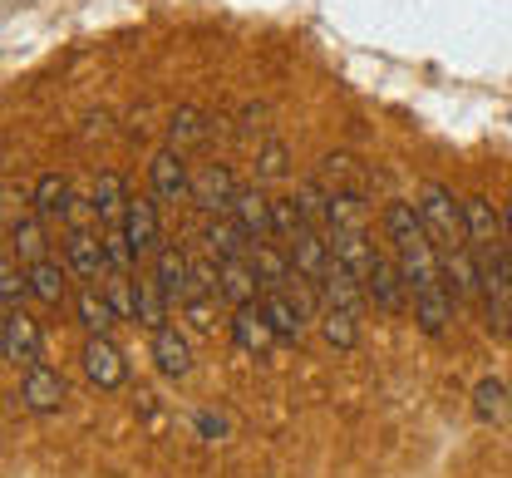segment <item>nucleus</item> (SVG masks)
Returning a JSON list of instances; mask_svg holds the SVG:
<instances>
[{
  "mask_svg": "<svg viewBox=\"0 0 512 478\" xmlns=\"http://www.w3.org/2000/svg\"><path fill=\"white\" fill-rule=\"evenodd\" d=\"M384 237H389V247H394V267L404 276L409 311H414L419 331L439 341L448 331V321H453V306H458V301H453V291H448L439 252H434V242H429V232H424L419 207H409V203L384 207Z\"/></svg>",
  "mask_w": 512,
  "mask_h": 478,
  "instance_id": "nucleus-1",
  "label": "nucleus"
},
{
  "mask_svg": "<svg viewBox=\"0 0 512 478\" xmlns=\"http://www.w3.org/2000/svg\"><path fill=\"white\" fill-rule=\"evenodd\" d=\"M64 267H69V276H79V281H104V276H109L104 232H94V227L74 222V227L64 232Z\"/></svg>",
  "mask_w": 512,
  "mask_h": 478,
  "instance_id": "nucleus-2",
  "label": "nucleus"
},
{
  "mask_svg": "<svg viewBox=\"0 0 512 478\" xmlns=\"http://www.w3.org/2000/svg\"><path fill=\"white\" fill-rule=\"evenodd\" d=\"M148 178H153V198L163 207L192 203V173H188V158L178 148H158L153 163H148Z\"/></svg>",
  "mask_w": 512,
  "mask_h": 478,
  "instance_id": "nucleus-3",
  "label": "nucleus"
},
{
  "mask_svg": "<svg viewBox=\"0 0 512 478\" xmlns=\"http://www.w3.org/2000/svg\"><path fill=\"white\" fill-rule=\"evenodd\" d=\"M79 365H84V380H89L94 390H124L128 360L109 336H89V341H84V355H79Z\"/></svg>",
  "mask_w": 512,
  "mask_h": 478,
  "instance_id": "nucleus-4",
  "label": "nucleus"
},
{
  "mask_svg": "<svg viewBox=\"0 0 512 478\" xmlns=\"http://www.w3.org/2000/svg\"><path fill=\"white\" fill-rule=\"evenodd\" d=\"M237 193H242V188H237V178H232L227 163H207V168L192 173V203L202 207V217H222V212H232Z\"/></svg>",
  "mask_w": 512,
  "mask_h": 478,
  "instance_id": "nucleus-5",
  "label": "nucleus"
},
{
  "mask_svg": "<svg viewBox=\"0 0 512 478\" xmlns=\"http://www.w3.org/2000/svg\"><path fill=\"white\" fill-rule=\"evenodd\" d=\"M286 252H291L296 276H301L306 286H316V296H320V276L330 272V242H325V232H320L316 222H306V227L286 242Z\"/></svg>",
  "mask_w": 512,
  "mask_h": 478,
  "instance_id": "nucleus-6",
  "label": "nucleus"
},
{
  "mask_svg": "<svg viewBox=\"0 0 512 478\" xmlns=\"http://www.w3.org/2000/svg\"><path fill=\"white\" fill-rule=\"evenodd\" d=\"M365 296L380 306L384 316H404L409 311V291H404V276L394 267V257H384L375 247V262H370V276H365Z\"/></svg>",
  "mask_w": 512,
  "mask_h": 478,
  "instance_id": "nucleus-7",
  "label": "nucleus"
},
{
  "mask_svg": "<svg viewBox=\"0 0 512 478\" xmlns=\"http://www.w3.org/2000/svg\"><path fill=\"white\" fill-rule=\"evenodd\" d=\"M40 355H45V336H40L35 316H25V311L5 316V326H0V360H10V365H40Z\"/></svg>",
  "mask_w": 512,
  "mask_h": 478,
  "instance_id": "nucleus-8",
  "label": "nucleus"
},
{
  "mask_svg": "<svg viewBox=\"0 0 512 478\" xmlns=\"http://www.w3.org/2000/svg\"><path fill=\"white\" fill-rule=\"evenodd\" d=\"M124 237L133 257H153L163 247V222H158V198H128L124 212Z\"/></svg>",
  "mask_w": 512,
  "mask_h": 478,
  "instance_id": "nucleus-9",
  "label": "nucleus"
},
{
  "mask_svg": "<svg viewBox=\"0 0 512 478\" xmlns=\"http://www.w3.org/2000/svg\"><path fill=\"white\" fill-rule=\"evenodd\" d=\"M153 281L163 286V296H168V306H183L192 291V262L188 252L178 247V242H163L158 252H153Z\"/></svg>",
  "mask_w": 512,
  "mask_h": 478,
  "instance_id": "nucleus-10",
  "label": "nucleus"
},
{
  "mask_svg": "<svg viewBox=\"0 0 512 478\" xmlns=\"http://www.w3.org/2000/svg\"><path fill=\"white\" fill-rule=\"evenodd\" d=\"M365 301H370V296H365V281L330 257V272L320 276V306H330V311H350V316H365Z\"/></svg>",
  "mask_w": 512,
  "mask_h": 478,
  "instance_id": "nucleus-11",
  "label": "nucleus"
},
{
  "mask_svg": "<svg viewBox=\"0 0 512 478\" xmlns=\"http://www.w3.org/2000/svg\"><path fill=\"white\" fill-rule=\"evenodd\" d=\"M20 400H25V410L55 414V410H64V400H69V385H64L60 370L30 365V375H25V385H20Z\"/></svg>",
  "mask_w": 512,
  "mask_h": 478,
  "instance_id": "nucleus-12",
  "label": "nucleus"
},
{
  "mask_svg": "<svg viewBox=\"0 0 512 478\" xmlns=\"http://www.w3.org/2000/svg\"><path fill=\"white\" fill-rule=\"evenodd\" d=\"M232 341H237V350H242V355H271V345L281 341V336L271 331V321H266L261 301L237 306V316H232Z\"/></svg>",
  "mask_w": 512,
  "mask_h": 478,
  "instance_id": "nucleus-13",
  "label": "nucleus"
},
{
  "mask_svg": "<svg viewBox=\"0 0 512 478\" xmlns=\"http://www.w3.org/2000/svg\"><path fill=\"white\" fill-rule=\"evenodd\" d=\"M217 134H222V119L217 114H202V109H178L168 119V148H178V153L202 148V143H212Z\"/></svg>",
  "mask_w": 512,
  "mask_h": 478,
  "instance_id": "nucleus-14",
  "label": "nucleus"
},
{
  "mask_svg": "<svg viewBox=\"0 0 512 478\" xmlns=\"http://www.w3.org/2000/svg\"><path fill=\"white\" fill-rule=\"evenodd\" d=\"M202 242H207V252H212L217 262H232V257H247V252H252V237L242 232V222H237L232 212L207 217V222H202Z\"/></svg>",
  "mask_w": 512,
  "mask_h": 478,
  "instance_id": "nucleus-15",
  "label": "nucleus"
},
{
  "mask_svg": "<svg viewBox=\"0 0 512 478\" xmlns=\"http://www.w3.org/2000/svg\"><path fill=\"white\" fill-rule=\"evenodd\" d=\"M232 217L242 222V232L256 242H276V222H271V198L261 193V188H242L237 193V203H232Z\"/></svg>",
  "mask_w": 512,
  "mask_h": 478,
  "instance_id": "nucleus-16",
  "label": "nucleus"
},
{
  "mask_svg": "<svg viewBox=\"0 0 512 478\" xmlns=\"http://www.w3.org/2000/svg\"><path fill=\"white\" fill-rule=\"evenodd\" d=\"M89 212H94L104 227H124L128 183L119 173H99V178H94V188H89Z\"/></svg>",
  "mask_w": 512,
  "mask_h": 478,
  "instance_id": "nucleus-17",
  "label": "nucleus"
},
{
  "mask_svg": "<svg viewBox=\"0 0 512 478\" xmlns=\"http://www.w3.org/2000/svg\"><path fill=\"white\" fill-rule=\"evenodd\" d=\"M217 291H222V301H232V306H247V301L261 296L252 252H247V257H232V262H217Z\"/></svg>",
  "mask_w": 512,
  "mask_h": 478,
  "instance_id": "nucleus-18",
  "label": "nucleus"
},
{
  "mask_svg": "<svg viewBox=\"0 0 512 478\" xmlns=\"http://www.w3.org/2000/svg\"><path fill=\"white\" fill-rule=\"evenodd\" d=\"M30 207H35V217H40V222H69V217H74L69 183H64L60 173H45V178L35 183V193H30Z\"/></svg>",
  "mask_w": 512,
  "mask_h": 478,
  "instance_id": "nucleus-19",
  "label": "nucleus"
},
{
  "mask_svg": "<svg viewBox=\"0 0 512 478\" xmlns=\"http://www.w3.org/2000/svg\"><path fill=\"white\" fill-rule=\"evenodd\" d=\"M153 365H158V375H168V380H183L192 370V350L183 341V331H173V326H163V331H153Z\"/></svg>",
  "mask_w": 512,
  "mask_h": 478,
  "instance_id": "nucleus-20",
  "label": "nucleus"
},
{
  "mask_svg": "<svg viewBox=\"0 0 512 478\" xmlns=\"http://www.w3.org/2000/svg\"><path fill=\"white\" fill-rule=\"evenodd\" d=\"M133 321L148 326V331H163L168 326V296L153 276H133Z\"/></svg>",
  "mask_w": 512,
  "mask_h": 478,
  "instance_id": "nucleus-21",
  "label": "nucleus"
},
{
  "mask_svg": "<svg viewBox=\"0 0 512 478\" xmlns=\"http://www.w3.org/2000/svg\"><path fill=\"white\" fill-rule=\"evenodd\" d=\"M74 311H79V326H84L89 336H109V326L119 321V311L109 306V296H104L94 281H84V291L74 296Z\"/></svg>",
  "mask_w": 512,
  "mask_h": 478,
  "instance_id": "nucleus-22",
  "label": "nucleus"
},
{
  "mask_svg": "<svg viewBox=\"0 0 512 478\" xmlns=\"http://www.w3.org/2000/svg\"><path fill=\"white\" fill-rule=\"evenodd\" d=\"M25 272H30V291H35L45 306H60L64 296H69V267H55V262L45 257V262H30Z\"/></svg>",
  "mask_w": 512,
  "mask_h": 478,
  "instance_id": "nucleus-23",
  "label": "nucleus"
},
{
  "mask_svg": "<svg viewBox=\"0 0 512 478\" xmlns=\"http://www.w3.org/2000/svg\"><path fill=\"white\" fill-rule=\"evenodd\" d=\"M10 247H15V257L30 267V262H45V227H40V217H20V222H10Z\"/></svg>",
  "mask_w": 512,
  "mask_h": 478,
  "instance_id": "nucleus-24",
  "label": "nucleus"
},
{
  "mask_svg": "<svg viewBox=\"0 0 512 478\" xmlns=\"http://www.w3.org/2000/svg\"><path fill=\"white\" fill-rule=\"evenodd\" d=\"M320 331H325V341L335 345V350H355L360 345V316L320 306Z\"/></svg>",
  "mask_w": 512,
  "mask_h": 478,
  "instance_id": "nucleus-25",
  "label": "nucleus"
},
{
  "mask_svg": "<svg viewBox=\"0 0 512 478\" xmlns=\"http://www.w3.org/2000/svg\"><path fill=\"white\" fill-rule=\"evenodd\" d=\"M473 410H478V419H503V410H508V385L503 380H478V390H473Z\"/></svg>",
  "mask_w": 512,
  "mask_h": 478,
  "instance_id": "nucleus-26",
  "label": "nucleus"
},
{
  "mask_svg": "<svg viewBox=\"0 0 512 478\" xmlns=\"http://www.w3.org/2000/svg\"><path fill=\"white\" fill-rule=\"evenodd\" d=\"M271 222H276V237H281V242H291V237H296L311 217L301 212V203H296V198H271Z\"/></svg>",
  "mask_w": 512,
  "mask_h": 478,
  "instance_id": "nucleus-27",
  "label": "nucleus"
},
{
  "mask_svg": "<svg viewBox=\"0 0 512 478\" xmlns=\"http://www.w3.org/2000/svg\"><path fill=\"white\" fill-rule=\"evenodd\" d=\"M286 173H291V163H286V143H281V138H266L261 153H256V178L271 183V178H286Z\"/></svg>",
  "mask_w": 512,
  "mask_h": 478,
  "instance_id": "nucleus-28",
  "label": "nucleus"
},
{
  "mask_svg": "<svg viewBox=\"0 0 512 478\" xmlns=\"http://www.w3.org/2000/svg\"><path fill=\"white\" fill-rule=\"evenodd\" d=\"M104 296L119 311V321H133V272H109L104 276Z\"/></svg>",
  "mask_w": 512,
  "mask_h": 478,
  "instance_id": "nucleus-29",
  "label": "nucleus"
},
{
  "mask_svg": "<svg viewBox=\"0 0 512 478\" xmlns=\"http://www.w3.org/2000/svg\"><path fill=\"white\" fill-rule=\"evenodd\" d=\"M30 291V272L20 257H0V301H20Z\"/></svg>",
  "mask_w": 512,
  "mask_h": 478,
  "instance_id": "nucleus-30",
  "label": "nucleus"
},
{
  "mask_svg": "<svg viewBox=\"0 0 512 478\" xmlns=\"http://www.w3.org/2000/svg\"><path fill=\"white\" fill-rule=\"evenodd\" d=\"M503 227H508V252H512V198H508V207H503Z\"/></svg>",
  "mask_w": 512,
  "mask_h": 478,
  "instance_id": "nucleus-31",
  "label": "nucleus"
},
{
  "mask_svg": "<svg viewBox=\"0 0 512 478\" xmlns=\"http://www.w3.org/2000/svg\"><path fill=\"white\" fill-rule=\"evenodd\" d=\"M0 326H5V311H0Z\"/></svg>",
  "mask_w": 512,
  "mask_h": 478,
  "instance_id": "nucleus-32",
  "label": "nucleus"
}]
</instances>
